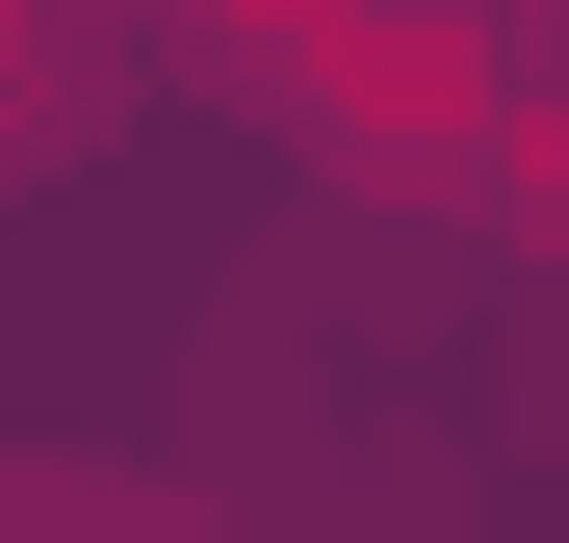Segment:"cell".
I'll list each match as a JSON object with an SVG mask.
<instances>
[{"instance_id": "6da1fadb", "label": "cell", "mask_w": 569, "mask_h": 543, "mask_svg": "<svg viewBox=\"0 0 569 543\" xmlns=\"http://www.w3.org/2000/svg\"><path fill=\"white\" fill-rule=\"evenodd\" d=\"M104 104H130V0H0V181L104 155Z\"/></svg>"}]
</instances>
